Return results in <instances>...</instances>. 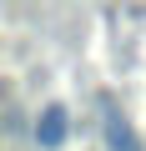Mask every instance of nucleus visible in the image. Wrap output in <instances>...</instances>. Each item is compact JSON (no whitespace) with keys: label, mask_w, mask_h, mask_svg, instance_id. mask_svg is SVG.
Instances as JSON below:
<instances>
[{"label":"nucleus","mask_w":146,"mask_h":151,"mask_svg":"<svg viewBox=\"0 0 146 151\" xmlns=\"http://www.w3.org/2000/svg\"><path fill=\"white\" fill-rule=\"evenodd\" d=\"M35 141H40V146H60V141H65V106H45V111H40Z\"/></svg>","instance_id":"obj_1"}]
</instances>
